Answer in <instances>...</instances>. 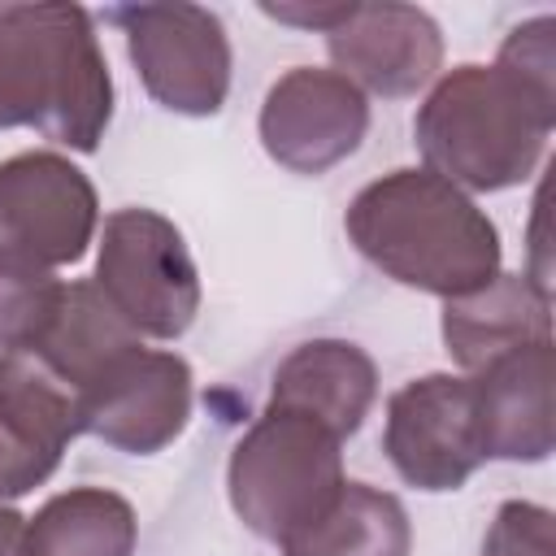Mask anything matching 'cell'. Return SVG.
Wrapping results in <instances>:
<instances>
[{"instance_id": "obj_1", "label": "cell", "mask_w": 556, "mask_h": 556, "mask_svg": "<svg viewBox=\"0 0 556 556\" xmlns=\"http://www.w3.org/2000/svg\"><path fill=\"white\" fill-rule=\"evenodd\" d=\"M343 230L374 269L439 300L473 295L500 274L495 222L430 169H391L361 187Z\"/></svg>"}, {"instance_id": "obj_2", "label": "cell", "mask_w": 556, "mask_h": 556, "mask_svg": "<svg viewBox=\"0 0 556 556\" xmlns=\"http://www.w3.org/2000/svg\"><path fill=\"white\" fill-rule=\"evenodd\" d=\"M113 117V78L78 4H0V130L96 152Z\"/></svg>"}, {"instance_id": "obj_3", "label": "cell", "mask_w": 556, "mask_h": 556, "mask_svg": "<svg viewBox=\"0 0 556 556\" xmlns=\"http://www.w3.org/2000/svg\"><path fill=\"white\" fill-rule=\"evenodd\" d=\"M552 126L556 96L500 65H456L430 87L413 135L426 169L452 187L508 191L539 169Z\"/></svg>"}, {"instance_id": "obj_4", "label": "cell", "mask_w": 556, "mask_h": 556, "mask_svg": "<svg viewBox=\"0 0 556 556\" xmlns=\"http://www.w3.org/2000/svg\"><path fill=\"white\" fill-rule=\"evenodd\" d=\"M343 439L313 417L265 408L226 460V495L235 517L265 543H287L317 521L339 495Z\"/></svg>"}, {"instance_id": "obj_5", "label": "cell", "mask_w": 556, "mask_h": 556, "mask_svg": "<svg viewBox=\"0 0 556 556\" xmlns=\"http://www.w3.org/2000/svg\"><path fill=\"white\" fill-rule=\"evenodd\" d=\"M96 291L139 339H178L200 313V274L182 230L156 208H117L100 226Z\"/></svg>"}, {"instance_id": "obj_6", "label": "cell", "mask_w": 556, "mask_h": 556, "mask_svg": "<svg viewBox=\"0 0 556 556\" xmlns=\"http://www.w3.org/2000/svg\"><path fill=\"white\" fill-rule=\"evenodd\" d=\"M122 35L143 91L182 117H213L230 96V35L200 4H117L104 13Z\"/></svg>"}, {"instance_id": "obj_7", "label": "cell", "mask_w": 556, "mask_h": 556, "mask_svg": "<svg viewBox=\"0 0 556 556\" xmlns=\"http://www.w3.org/2000/svg\"><path fill=\"white\" fill-rule=\"evenodd\" d=\"M100 226L91 178L61 152L0 161V261L61 269L83 261Z\"/></svg>"}, {"instance_id": "obj_8", "label": "cell", "mask_w": 556, "mask_h": 556, "mask_svg": "<svg viewBox=\"0 0 556 556\" xmlns=\"http://www.w3.org/2000/svg\"><path fill=\"white\" fill-rule=\"evenodd\" d=\"M382 452L417 491H460L486 460L473 408V382L460 374H426L387 400Z\"/></svg>"}, {"instance_id": "obj_9", "label": "cell", "mask_w": 556, "mask_h": 556, "mask_svg": "<svg viewBox=\"0 0 556 556\" xmlns=\"http://www.w3.org/2000/svg\"><path fill=\"white\" fill-rule=\"evenodd\" d=\"M78 421L126 456H156L191 421V365L135 343L83 387Z\"/></svg>"}, {"instance_id": "obj_10", "label": "cell", "mask_w": 556, "mask_h": 556, "mask_svg": "<svg viewBox=\"0 0 556 556\" xmlns=\"http://www.w3.org/2000/svg\"><path fill=\"white\" fill-rule=\"evenodd\" d=\"M256 130L269 161L317 178L361 148L369 130V100L334 70L295 65L265 91Z\"/></svg>"}, {"instance_id": "obj_11", "label": "cell", "mask_w": 556, "mask_h": 556, "mask_svg": "<svg viewBox=\"0 0 556 556\" xmlns=\"http://www.w3.org/2000/svg\"><path fill=\"white\" fill-rule=\"evenodd\" d=\"M326 52L334 61V74H343L361 91L404 100L439 78L443 30L417 4H352L348 17L326 30Z\"/></svg>"}, {"instance_id": "obj_12", "label": "cell", "mask_w": 556, "mask_h": 556, "mask_svg": "<svg viewBox=\"0 0 556 556\" xmlns=\"http://www.w3.org/2000/svg\"><path fill=\"white\" fill-rule=\"evenodd\" d=\"M469 382L486 460L534 465L552 456V339L491 361Z\"/></svg>"}, {"instance_id": "obj_13", "label": "cell", "mask_w": 556, "mask_h": 556, "mask_svg": "<svg viewBox=\"0 0 556 556\" xmlns=\"http://www.w3.org/2000/svg\"><path fill=\"white\" fill-rule=\"evenodd\" d=\"M378 400V369L365 348L348 339L300 343L269 382V404L282 413L313 417L339 439H352Z\"/></svg>"}, {"instance_id": "obj_14", "label": "cell", "mask_w": 556, "mask_h": 556, "mask_svg": "<svg viewBox=\"0 0 556 556\" xmlns=\"http://www.w3.org/2000/svg\"><path fill=\"white\" fill-rule=\"evenodd\" d=\"M543 339H552V295L534 282V274L500 269L473 295L443 300V348L465 374Z\"/></svg>"}, {"instance_id": "obj_15", "label": "cell", "mask_w": 556, "mask_h": 556, "mask_svg": "<svg viewBox=\"0 0 556 556\" xmlns=\"http://www.w3.org/2000/svg\"><path fill=\"white\" fill-rule=\"evenodd\" d=\"M413 526L391 491L343 482L330 508L282 543V556H408Z\"/></svg>"}, {"instance_id": "obj_16", "label": "cell", "mask_w": 556, "mask_h": 556, "mask_svg": "<svg viewBox=\"0 0 556 556\" xmlns=\"http://www.w3.org/2000/svg\"><path fill=\"white\" fill-rule=\"evenodd\" d=\"M139 521L109 486H74L26 517V556H135Z\"/></svg>"}, {"instance_id": "obj_17", "label": "cell", "mask_w": 556, "mask_h": 556, "mask_svg": "<svg viewBox=\"0 0 556 556\" xmlns=\"http://www.w3.org/2000/svg\"><path fill=\"white\" fill-rule=\"evenodd\" d=\"M139 343V334L104 304V295L96 291L91 278L65 282L61 291V308L48 326V334L39 339V348H30L48 369H56L78 395L83 387L122 352H130Z\"/></svg>"}, {"instance_id": "obj_18", "label": "cell", "mask_w": 556, "mask_h": 556, "mask_svg": "<svg viewBox=\"0 0 556 556\" xmlns=\"http://www.w3.org/2000/svg\"><path fill=\"white\" fill-rule=\"evenodd\" d=\"M0 426L26 447L56 456L83 434L78 391L35 352H0Z\"/></svg>"}, {"instance_id": "obj_19", "label": "cell", "mask_w": 556, "mask_h": 556, "mask_svg": "<svg viewBox=\"0 0 556 556\" xmlns=\"http://www.w3.org/2000/svg\"><path fill=\"white\" fill-rule=\"evenodd\" d=\"M65 282L52 269L0 261V352H30L61 308Z\"/></svg>"}, {"instance_id": "obj_20", "label": "cell", "mask_w": 556, "mask_h": 556, "mask_svg": "<svg viewBox=\"0 0 556 556\" xmlns=\"http://www.w3.org/2000/svg\"><path fill=\"white\" fill-rule=\"evenodd\" d=\"M482 556H556L552 508L530 500H504L482 539Z\"/></svg>"}, {"instance_id": "obj_21", "label": "cell", "mask_w": 556, "mask_h": 556, "mask_svg": "<svg viewBox=\"0 0 556 556\" xmlns=\"http://www.w3.org/2000/svg\"><path fill=\"white\" fill-rule=\"evenodd\" d=\"M495 65L508 70L513 78H521L526 87L556 96V17L539 13L521 26H513L508 39L500 43Z\"/></svg>"}, {"instance_id": "obj_22", "label": "cell", "mask_w": 556, "mask_h": 556, "mask_svg": "<svg viewBox=\"0 0 556 556\" xmlns=\"http://www.w3.org/2000/svg\"><path fill=\"white\" fill-rule=\"evenodd\" d=\"M0 556H26V517L0 504Z\"/></svg>"}]
</instances>
